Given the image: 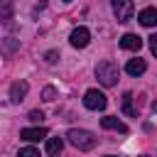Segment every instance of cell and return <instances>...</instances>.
Here are the masks:
<instances>
[{"instance_id":"1","label":"cell","mask_w":157,"mask_h":157,"mask_svg":"<svg viewBox=\"0 0 157 157\" xmlns=\"http://www.w3.org/2000/svg\"><path fill=\"white\" fill-rule=\"evenodd\" d=\"M118 76H120L118 64H113V61H108V59L96 66V78H98L101 86H115V83H118Z\"/></svg>"},{"instance_id":"2","label":"cell","mask_w":157,"mask_h":157,"mask_svg":"<svg viewBox=\"0 0 157 157\" xmlns=\"http://www.w3.org/2000/svg\"><path fill=\"white\" fill-rule=\"evenodd\" d=\"M66 137H69V142H71L74 147H78V150H93V147H96L93 132L81 130V128H71V130L66 132Z\"/></svg>"},{"instance_id":"3","label":"cell","mask_w":157,"mask_h":157,"mask_svg":"<svg viewBox=\"0 0 157 157\" xmlns=\"http://www.w3.org/2000/svg\"><path fill=\"white\" fill-rule=\"evenodd\" d=\"M83 105H86L88 110H103V108L108 105V98H105L103 91H98V88H88L86 96H83Z\"/></svg>"},{"instance_id":"4","label":"cell","mask_w":157,"mask_h":157,"mask_svg":"<svg viewBox=\"0 0 157 157\" xmlns=\"http://www.w3.org/2000/svg\"><path fill=\"white\" fill-rule=\"evenodd\" d=\"M113 12H115L118 22H130V17L135 12V2L132 0H113Z\"/></svg>"},{"instance_id":"5","label":"cell","mask_w":157,"mask_h":157,"mask_svg":"<svg viewBox=\"0 0 157 157\" xmlns=\"http://www.w3.org/2000/svg\"><path fill=\"white\" fill-rule=\"evenodd\" d=\"M69 42H71V47H76V49H83V47H88V42H91V32H88L86 27H76V29L71 32Z\"/></svg>"},{"instance_id":"6","label":"cell","mask_w":157,"mask_h":157,"mask_svg":"<svg viewBox=\"0 0 157 157\" xmlns=\"http://www.w3.org/2000/svg\"><path fill=\"white\" fill-rule=\"evenodd\" d=\"M101 125H103L105 130H118V132H123V135L130 132V128H128L123 120H118L115 115H105V118H101Z\"/></svg>"},{"instance_id":"7","label":"cell","mask_w":157,"mask_h":157,"mask_svg":"<svg viewBox=\"0 0 157 157\" xmlns=\"http://www.w3.org/2000/svg\"><path fill=\"white\" fill-rule=\"evenodd\" d=\"M20 137L27 142H39L47 137V128H25V130H20Z\"/></svg>"},{"instance_id":"8","label":"cell","mask_w":157,"mask_h":157,"mask_svg":"<svg viewBox=\"0 0 157 157\" xmlns=\"http://www.w3.org/2000/svg\"><path fill=\"white\" fill-rule=\"evenodd\" d=\"M27 91H29L27 81H15V83L10 86V101H12V103H20V101L27 96Z\"/></svg>"},{"instance_id":"9","label":"cell","mask_w":157,"mask_h":157,"mask_svg":"<svg viewBox=\"0 0 157 157\" xmlns=\"http://www.w3.org/2000/svg\"><path fill=\"white\" fill-rule=\"evenodd\" d=\"M120 47L123 49H128V52H140V47H142V39L137 37V34H123L120 37Z\"/></svg>"},{"instance_id":"10","label":"cell","mask_w":157,"mask_h":157,"mask_svg":"<svg viewBox=\"0 0 157 157\" xmlns=\"http://www.w3.org/2000/svg\"><path fill=\"white\" fill-rule=\"evenodd\" d=\"M125 71H128L130 76H142V74L147 71V64H145V59H130V61L125 64Z\"/></svg>"},{"instance_id":"11","label":"cell","mask_w":157,"mask_h":157,"mask_svg":"<svg viewBox=\"0 0 157 157\" xmlns=\"http://www.w3.org/2000/svg\"><path fill=\"white\" fill-rule=\"evenodd\" d=\"M137 20H140V25H145V27H155V25H157V10H155V7H145V10L137 15Z\"/></svg>"},{"instance_id":"12","label":"cell","mask_w":157,"mask_h":157,"mask_svg":"<svg viewBox=\"0 0 157 157\" xmlns=\"http://www.w3.org/2000/svg\"><path fill=\"white\" fill-rule=\"evenodd\" d=\"M61 150H64V140L61 137H49L47 140V155L49 157H59Z\"/></svg>"},{"instance_id":"13","label":"cell","mask_w":157,"mask_h":157,"mask_svg":"<svg viewBox=\"0 0 157 157\" xmlns=\"http://www.w3.org/2000/svg\"><path fill=\"white\" fill-rule=\"evenodd\" d=\"M0 20L7 25L12 20V2L10 0H0Z\"/></svg>"},{"instance_id":"14","label":"cell","mask_w":157,"mask_h":157,"mask_svg":"<svg viewBox=\"0 0 157 157\" xmlns=\"http://www.w3.org/2000/svg\"><path fill=\"white\" fill-rule=\"evenodd\" d=\"M123 110H125L128 115H137V110L132 108V93H130V91L123 96Z\"/></svg>"},{"instance_id":"15","label":"cell","mask_w":157,"mask_h":157,"mask_svg":"<svg viewBox=\"0 0 157 157\" xmlns=\"http://www.w3.org/2000/svg\"><path fill=\"white\" fill-rule=\"evenodd\" d=\"M17 157H39V150L37 147H22Z\"/></svg>"},{"instance_id":"16","label":"cell","mask_w":157,"mask_h":157,"mask_svg":"<svg viewBox=\"0 0 157 157\" xmlns=\"http://www.w3.org/2000/svg\"><path fill=\"white\" fill-rule=\"evenodd\" d=\"M42 98H44V101H54V98H56V88H54V86H47V88L42 91Z\"/></svg>"},{"instance_id":"17","label":"cell","mask_w":157,"mask_h":157,"mask_svg":"<svg viewBox=\"0 0 157 157\" xmlns=\"http://www.w3.org/2000/svg\"><path fill=\"white\" fill-rule=\"evenodd\" d=\"M17 44H20L17 39H7V42H5V54H10V52H15V49H17Z\"/></svg>"},{"instance_id":"18","label":"cell","mask_w":157,"mask_h":157,"mask_svg":"<svg viewBox=\"0 0 157 157\" xmlns=\"http://www.w3.org/2000/svg\"><path fill=\"white\" fill-rule=\"evenodd\" d=\"M42 118H44V113H42V110H29V120H32V123H39Z\"/></svg>"},{"instance_id":"19","label":"cell","mask_w":157,"mask_h":157,"mask_svg":"<svg viewBox=\"0 0 157 157\" xmlns=\"http://www.w3.org/2000/svg\"><path fill=\"white\" fill-rule=\"evenodd\" d=\"M147 39H150V52H152V54L157 56V34H150Z\"/></svg>"},{"instance_id":"20","label":"cell","mask_w":157,"mask_h":157,"mask_svg":"<svg viewBox=\"0 0 157 157\" xmlns=\"http://www.w3.org/2000/svg\"><path fill=\"white\" fill-rule=\"evenodd\" d=\"M44 59H47L49 64H54V61L59 59V52H54V49H52V52H47V54H44Z\"/></svg>"},{"instance_id":"21","label":"cell","mask_w":157,"mask_h":157,"mask_svg":"<svg viewBox=\"0 0 157 157\" xmlns=\"http://www.w3.org/2000/svg\"><path fill=\"white\" fill-rule=\"evenodd\" d=\"M152 110H155V113H157V101H155V103H152Z\"/></svg>"},{"instance_id":"22","label":"cell","mask_w":157,"mask_h":157,"mask_svg":"<svg viewBox=\"0 0 157 157\" xmlns=\"http://www.w3.org/2000/svg\"><path fill=\"white\" fill-rule=\"evenodd\" d=\"M108 157H115V155H108Z\"/></svg>"},{"instance_id":"23","label":"cell","mask_w":157,"mask_h":157,"mask_svg":"<svg viewBox=\"0 0 157 157\" xmlns=\"http://www.w3.org/2000/svg\"><path fill=\"white\" fill-rule=\"evenodd\" d=\"M64 2H71V0H64Z\"/></svg>"},{"instance_id":"24","label":"cell","mask_w":157,"mask_h":157,"mask_svg":"<svg viewBox=\"0 0 157 157\" xmlns=\"http://www.w3.org/2000/svg\"><path fill=\"white\" fill-rule=\"evenodd\" d=\"M142 157H147V155H142Z\"/></svg>"}]
</instances>
